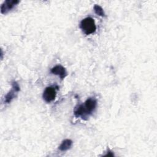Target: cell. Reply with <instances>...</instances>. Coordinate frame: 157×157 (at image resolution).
I'll return each mask as SVG.
<instances>
[{
    "mask_svg": "<svg viewBox=\"0 0 157 157\" xmlns=\"http://www.w3.org/2000/svg\"><path fill=\"white\" fill-rule=\"evenodd\" d=\"M97 104L96 100L94 98H88L84 104L78 105L74 110V114L76 117H81L83 119L89 116L96 109Z\"/></svg>",
    "mask_w": 157,
    "mask_h": 157,
    "instance_id": "6da1fadb",
    "label": "cell"
},
{
    "mask_svg": "<svg viewBox=\"0 0 157 157\" xmlns=\"http://www.w3.org/2000/svg\"><path fill=\"white\" fill-rule=\"evenodd\" d=\"M80 26L83 32L87 35L94 33L96 30L94 20L91 17H86L83 19L80 22Z\"/></svg>",
    "mask_w": 157,
    "mask_h": 157,
    "instance_id": "7a4b0ae2",
    "label": "cell"
},
{
    "mask_svg": "<svg viewBox=\"0 0 157 157\" xmlns=\"http://www.w3.org/2000/svg\"><path fill=\"white\" fill-rule=\"evenodd\" d=\"M56 95V88L55 86H48L47 87L43 93V99L47 102H50L53 101Z\"/></svg>",
    "mask_w": 157,
    "mask_h": 157,
    "instance_id": "3957f363",
    "label": "cell"
},
{
    "mask_svg": "<svg viewBox=\"0 0 157 157\" xmlns=\"http://www.w3.org/2000/svg\"><path fill=\"white\" fill-rule=\"evenodd\" d=\"M20 91V86L18 84L13 81L12 83V89L10 91L8 92V93L6 95L4 98V102L6 103H10L12 100L15 98V97L17 96V93Z\"/></svg>",
    "mask_w": 157,
    "mask_h": 157,
    "instance_id": "277c9868",
    "label": "cell"
},
{
    "mask_svg": "<svg viewBox=\"0 0 157 157\" xmlns=\"http://www.w3.org/2000/svg\"><path fill=\"white\" fill-rule=\"evenodd\" d=\"M19 3L17 0H6L5 1L1 7V12L2 14H6L10 11L13 7Z\"/></svg>",
    "mask_w": 157,
    "mask_h": 157,
    "instance_id": "5b68a950",
    "label": "cell"
},
{
    "mask_svg": "<svg viewBox=\"0 0 157 157\" xmlns=\"http://www.w3.org/2000/svg\"><path fill=\"white\" fill-rule=\"evenodd\" d=\"M50 72L53 74L59 76L61 78V79H63L67 75V72L66 71L65 68L61 65H56L54 66L51 69Z\"/></svg>",
    "mask_w": 157,
    "mask_h": 157,
    "instance_id": "8992f818",
    "label": "cell"
},
{
    "mask_svg": "<svg viewBox=\"0 0 157 157\" xmlns=\"http://www.w3.org/2000/svg\"><path fill=\"white\" fill-rule=\"evenodd\" d=\"M72 145V141L70 139H65L64 140L60 145L59 146V149L61 151H66L71 148Z\"/></svg>",
    "mask_w": 157,
    "mask_h": 157,
    "instance_id": "52a82bcc",
    "label": "cell"
},
{
    "mask_svg": "<svg viewBox=\"0 0 157 157\" xmlns=\"http://www.w3.org/2000/svg\"><path fill=\"white\" fill-rule=\"evenodd\" d=\"M94 12L97 15H98L99 16H101V17H104L105 16V13L103 10V9L101 6H99L98 5H94Z\"/></svg>",
    "mask_w": 157,
    "mask_h": 157,
    "instance_id": "ba28073f",
    "label": "cell"
},
{
    "mask_svg": "<svg viewBox=\"0 0 157 157\" xmlns=\"http://www.w3.org/2000/svg\"><path fill=\"white\" fill-rule=\"evenodd\" d=\"M104 156H113V153L111 151L108 150L107 154H105Z\"/></svg>",
    "mask_w": 157,
    "mask_h": 157,
    "instance_id": "9c48e42d",
    "label": "cell"
}]
</instances>
